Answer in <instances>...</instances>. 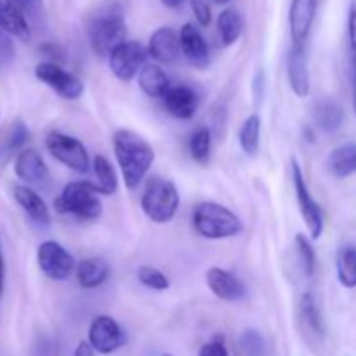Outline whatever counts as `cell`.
Listing matches in <instances>:
<instances>
[{
  "instance_id": "1",
  "label": "cell",
  "mask_w": 356,
  "mask_h": 356,
  "mask_svg": "<svg viewBox=\"0 0 356 356\" xmlns=\"http://www.w3.org/2000/svg\"><path fill=\"white\" fill-rule=\"evenodd\" d=\"M113 152L125 186L129 190L138 188L155 162L153 146L138 132L118 129L113 134Z\"/></svg>"
},
{
  "instance_id": "2",
  "label": "cell",
  "mask_w": 356,
  "mask_h": 356,
  "mask_svg": "<svg viewBox=\"0 0 356 356\" xmlns=\"http://www.w3.org/2000/svg\"><path fill=\"white\" fill-rule=\"evenodd\" d=\"M86 31L90 49L99 58L110 56L117 45L125 42L127 35V24L122 7L118 3H104L94 9L86 21Z\"/></svg>"
},
{
  "instance_id": "3",
  "label": "cell",
  "mask_w": 356,
  "mask_h": 356,
  "mask_svg": "<svg viewBox=\"0 0 356 356\" xmlns=\"http://www.w3.org/2000/svg\"><path fill=\"white\" fill-rule=\"evenodd\" d=\"M193 229L207 240H226L240 235L242 219L218 202H200L191 212Z\"/></svg>"
},
{
  "instance_id": "4",
  "label": "cell",
  "mask_w": 356,
  "mask_h": 356,
  "mask_svg": "<svg viewBox=\"0 0 356 356\" xmlns=\"http://www.w3.org/2000/svg\"><path fill=\"white\" fill-rule=\"evenodd\" d=\"M54 209L59 214L75 216L82 221H97L103 216V202L90 181H72L56 197Z\"/></svg>"
},
{
  "instance_id": "5",
  "label": "cell",
  "mask_w": 356,
  "mask_h": 356,
  "mask_svg": "<svg viewBox=\"0 0 356 356\" xmlns=\"http://www.w3.org/2000/svg\"><path fill=\"white\" fill-rule=\"evenodd\" d=\"M181 197L176 184L163 177H152L141 195V211L155 225L172 221L179 209Z\"/></svg>"
},
{
  "instance_id": "6",
  "label": "cell",
  "mask_w": 356,
  "mask_h": 356,
  "mask_svg": "<svg viewBox=\"0 0 356 356\" xmlns=\"http://www.w3.org/2000/svg\"><path fill=\"white\" fill-rule=\"evenodd\" d=\"M45 148L59 163L68 167L73 172L87 174L92 169V160L86 145L75 136L65 134L61 131L49 132L45 138Z\"/></svg>"
},
{
  "instance_id": "7",
  "label": "cell",
  "mask_w": 356,
  "mask_h": 356,
  "mask_svg": "<svg viewBox=\"0 0 356 356\" xmlns=\"http://www.w3.org/2000/svg\"><path fill=\"white\" fill-rule=\"evenodd\" d=\"M291 177L292 186H294L296 191V200H298L299 212H301V218L306 222L309 238L318 240L323 235L325 219H323L322 207H320V204L313 198L312 191H309L308 183H306V176L302 172L301 163L298 162V159L291 160Z\"/></svg>"
},
{
  "instance_id": "8",
  "label": "cell",
  "mask_w": 356,
  "mask_h": 356,
  "mask_svg": "<svg viewBox=\"0 0 356 356\" xmlns=\"http://www.w3.org/2000/svg\"><path fill=\"white\" fill-rule=\"evenodd\" d=\"M148 49L136 40H125L113 49L108 56V65L115 79L129 83L148 65Z\"/></svg>"
},
{
  "instance_id": "9",
  "label": "cell",
  "mask_w": 356,
  "mask_h": 356,
  "mask_svg": "<svg viewBox=\"0 0 356 356\" xmlns=\"http://www.w3.org/2000/svg\"><path fill=\"white\" fill-rule=\"evenodd\" d=\"M37 263L42 273L54 282L68 280L76 270L75 257L56 240H45L38 245Z\"/></svg>"
},
{
  "instance_id": "10",
  "label": "cell",
  "mask_w": 356,
  "mask_h": 356,
  "mask_svg": "<svg viewBox=\"0 0 356 356\" xmlns=\"http://www.w3.org/2000/svg\"><path fill=\"white\" fill-rule=\"evenodd\" d=\"M35 76H37L42 83L51 87V89L54 90L59 97H63V99L76 101L82 97L83 90H86L82 80L76 75H73L72 72L63 68L59 63H38V65L35 66Z\"/></svg>"
},
{
  "instance_id": "11",
  "label": "cell",
  "mask_w": 356,
  "mask_h": 356,
  "mask_svg": "<svg viewBox=\"0 0 356 356\" xmlns=\"http://www.w3.org/2000/svg\"><path fill=\"white\" fill-rule=\"evenodd\" d=\"M96 353L110 355L125 344V332L110 315H97L89 325V341Z\"/></svg>"
},
{
  "instance_id": "12",
  "label": "cell",
  "mask_w": 356,
  "mask_h": 356,
  "mask_svg": "<svg viewBox=\"0 0 356 356\" xmlns=\"http://www.w3.org/2000/svg\"><path fill=\"white\" fill-rule=\"evenodd\" d=\"M14 174L26 186L45 188L51 183V172L40 153L33 148H24L14 160Z\"/></svg>"
},
{
  "instance_id": "13",
  "label": "cell",
  "mask_w": 356,
  "mask_h": 356,
  "mask_svg": "<svg viewBox=\"0 0 356 356\" xmlns=\"http://www.w3.org/2000/svg\"><path fill=\"white\" fill-rule=\"evenodd\" d=\"M205 282H207V287L211 289L212 294L221 301L236 302L245 299L247 296V285L243 284L242 278L236 277L232 271L225 270V268H209L207 273H205Z\"/></svg>"
},
{
  "instance_id": "14",
  "label": "cell",
  "mask_w": 356,
  "mask_h": 356,
  "mask_svg": "<svg viewBox=\"0 0 356 356\" xmlns=\"http://www.w3.org/2000/svg\"><path fill=\"white\" fill-rule=\"evenodd\" d=\"M163 108L170 117L177 120H191L200 108V96L186 83H177L169 89L162 99Z\"/></svg>"
},
{
  "instance_id": "15",
  "label": "cell",
  "mask_w": 356,
  "mask_h": 356,
  "mask_svg": "<svg viewBox=\"0 0 356 356\" xmlns=\"http://www.w3.org/2000/svg\"><path fill=\"white\" fill-rule=\"evenodd\" d=\"M287 79L292 92L298 97H308L312 92V76H309L308 52L306 44H292L287 54Z\"/></svg>"
},
{
  "instance_id": "16",
  "label": "cell",
  "mask_w": 356,
  "mask_h": 356,
  "mask_svg": "<svg viewBox=\"0 0 356 356\" xmlns=\"http://www.w3.org/2000/svg\"><path fill=\"white\" fill-rule=\"evenodd\" d=\"M148 54L155 59L159 65H176L181 52L179 33L169 26L156 28L148 40Z\"/></svg>"
},
{
  "instance_id": "17",
  "label": "cell",
  "mask_w": 356,
  "mask_h": 356,
  "mask_svg": "<svg viewBox=\"0 0 356 356\" xmlns=\"http://www.w3.org/2000/svg\"><path fill=\"white\" fill-rule=\"evenodd\" d=\"M181 52L191 66L198 70L207 68L211 63V49L202 31L193 23H186L179 30Z\"/></svg>"
},
{
  "instance_id": "18",
  "label": "cell",
  "mask_w": 356,
  "mask_h": 356,
  "mask_svg": "<svg viewBox=\"0 0 356 356\" xmlns=\"http://www.w3.org/2000/svg\"><path fill=\"white\" fill-rule=\"evenodd\" d=\"M318 0H292L289 9V26H291L292 44H306L315 23Z\"/></svg>"
},
{
  "instance_id": "19",
  "label": "cell",
  "mask_w": 356,
  "mask_h": 356,
  "mask_svg": "<svg viewBox=\"0 0 356 356\" xmlns=\"http://www.w3.org/2000/svg\"><path fill=\"white\" fill-rule=\"evenodd\" d=\"M13 195L16 204L30 218L33 225L40 226V228H47L51 225V211H49L44 198L33 188L26 186V184H16L13 188Z\"/></svg>"
},
{
  "instance_id": "20",
  "label": "cell",
  "mask_w": 356,
  "mask_h": 356,
  "mask_svg": "<svg viewBox=\"0 0 356 356\" xmlns=\"http://www.w3.org/2000/svg\"><path fill=\"white\" fill-rule=\"evenodd\" d=\"M0 28L10 37L28 42L31 38L30 24L16 0H0Z\"/></svg>"
},
{
  "instance_id": "21",
  "label": "cell",
  "mask_w": 356,
  "mask_h": 356,
  "mask_svg": "<svg viewBox=\"0 0 356 356\" xmlns=\"http://www.w3.org/2000/svg\"><path fill=\"white\" fill-rule=\"evenodd\" d=\"M111 268L103 257H86L76 263L75 277L76 282L86 291L101 287L110 278Z\"/></svg>"
},
{
  "instance_id": "22",
  "label": "cell",
  "mask_w": 356,
  "mask_h": 356,
  "mask_svg": "<svg viewBox=\"0 0 356 356\" xmlns=\"http://www.w3.org/2000/svg\"><path fill=\"white\" fill-rule=\"evenodd\" d=\"M344 118L346 115H344L343 106L332 97H322L316 101L315 108H313V122L320 131L327 132V134L339 131L344 124Z\"/></svg>"
},
{
  "instance_id": "23",
  "label": "cell",
  "mask_w": 356,
  "mask_h": 356,
  "mask_svg": "<svg viewBox=\"0 0 356 356\" xmlns=\"http://www.w3.org/2000/svg\"><path fill=\"white\" fill-rule=\"evenodd\" d=\"M138 83L143 92L152 99H163L172 87L165 70L156 63H148L138 75Z\"/></svg>"
},
{
  "instance_id": "24",
  "label": "cell",
  "mask_w": 356,
  "mask_h": 356,
  "mask_svg": "<svg viewBox=\"0 0 356 356\" xmlns=\"http://www.w3.org/2000/svg\"><path fill=\"white\" fill-rule=\"evenodd\" d=\"M327 170L336 179H346L356 174V143H344L327 156Z\"/></svg>"
},
{
  "instance_id": "25",
  "label": "cell",
  "mask_w": 356,
  "mask_h": 356,
  "mask_svg": "<svg viewBox=\"0 0 356 356\" xmlns=\"http://www.w3.org/2000/svg\"><path fill=\"white\" fill-rule=\"evenodd\" d=\"M92 172L96 181H94V186H96L97 193L99 195H115L118 190V174L115 170L113 163L106 159L104 155H96L92 159Z\"/></svg>"
},
{
  "instance_id": "26",
  "label": "cell",
  "mask_w": 356,
  "mask_h": 356,
  "mask_svg": "<svg viewBox=\"0 0 356 356\" xmlns=\"http://www.w3.org/2000/svg\"><path fill=\"white\" fill-rule=\"evenodd\" d=\"M218 31L225 47H229L235 42H238V38L243 33L242 14L236 9H233V7L222 10L218 17Z\"/></svg>"
},
{
  "instance_id": "27",
  "label": "cell",
  "mask_w": 356,
  "mask_h": 356,
  "mask_svg": "<svg viewBox=\"0 0 356 356\" xmlns=\"http://www.w3.org/2000/svg\"><path fill=\"white\" fill-rule=\"evenodd\" d=\"M261 117L257 113L249 115L243 120L242 127L238 131V143L240 148L245 155L256 156L259 153L261 146Z\"/></svg>"
},
{
  "instance_id": "28",
  "label": "cell",
  "mask_w": 356,
  "mask_h": 356,
  "mask_svg": "<svg viewBox=\"0 0 356 356\" xmlns=\"http://www.w3.org/2000/svg\"><path fill=\"white\" fill-rule=\"evenodd\" d=\"M299 313H301L302 322L306 323V327H308L315 336H325V323H323L322 312H320L315 296H313L312 292H305V294L301 296V299H299Z\"/></svg>"
},
{
  "instance_id": "29",
  "label": "cell",
  "mask_w": 356,
  "mask_h": 356,
  "mask_svg": "<svg viewBox=\"0 0 356 356\" xmlns=\"http://www.w3.org/2000/svg\"><path fill=\"white\" fill-rule=\"evenodd\" d=\"M337 280L344 289H356V247L344 245L337 254Z\"/></svg>"
},
{
  "instance_id": "30",
  "label": "cell",
  "mask_w": 356,
  "mask_h": 356,
  "mask_svg": "<svg viewBox=\"0 0 356 356\" xmlns=\"http://www.w3.org/2000/svg\"><path fill=\"white\" fill-rule=\"evenodd\" d=\"M188 149H190L191 159L200 165H207L212 153V134L209 127H197L190 136L188 141Z\"/></svg>"
},
{
  "instance_id": "31",
  "label": "cell",
  "mask_w": 356,
  "mask_h": 356,
  "mask_svg": "<svg viewBox=\"0 0 356 356\" xmlns=\"http://www.w3.org/2000/svg\"><path fill=\"white\" fill-rule=\"evenodd\" d=\"M30 138L31 134H30V129L26 127V124L21 120H16L13 125H10L9 132H7L6 141H3L0 153H2V155H13V153L23 152L24 146H26L28 141H30Z\"/></svg>"
},
{
  "instance_id": "32",
  "label": "cell",
  "mask_w": 356,
  "mask_h": 356,
  "mask_svg": "<svg viewBox=\"0 0 356 356\" xmlns=\"http://www.w3.org/2000/svg\"><path fill=\"white\" fill-rule=\"evenodd\" d=\"M296 249H298V257L302 275L306 278H312L316 271V252L312 240L306 235H302V233H298L296 235Z\"/></svg>"
},
{
  "instance_id": "33",
  "label": "cell",
  "mask_w": 356,
  "mask_h": 356,
  "mask_svg": "<svg viewBox=\"0 0 356 356\" xmlns=\"http://www.w3.org/2000/svg\"><path fill=\"white\" fill-rule=\"evenodd\" d=\"M138 280L145 285L146 289H152L156 292H165L170 289V280L163 271H160L159 268L148 266V264H143L138 268Z\"/></svg>"
},
{
  "instance_id": "34",
  "label": "cell",
  "mask_w": 356,
  "mask_h": 356,
  "mask_svg": "<svg viewBox=\"0 0 356 356\" xmlns=\"http://www.w3.org/2000/svg\"><path fill=\"white\" fill-rule=\"evenodd\" d=\"M240 350L243 356H268V346L263 334L257 329H245L240 334Z\"/></svg>"
},
{
  "instance_id": "35",
  "label": "cell",
  "mask_w": 356,
  "mask_h": 356,
  "mask_svg": "<svg viewBox=\"0 0 356 356\" xmlns=\"http://www.w3.org/2000/svg\"><path fill=\"white\" fill-rule=\"evenodd\" d=\"M348 40H350L351 73H356V0H351L348 10Z\"/></svg>"
},
{
  "instance_id": "36",
  "label": "cell",
  "mask_w": 356,
  "mask_h": 356,
  "mask_svg": "<svg viewBox=\"0 0 356 356\" xmlns=\"http://www.w3.org/2000/svg\"><path fill=\"white\" fill-rule=\"evenodd\" d=\"M14 56H16V47H14L13 38L0 28V66L10 65L14 61Z\"/></svg>"
},
{
  "instance_id": "37",
  "label": "cell",
  "mask_w": 356,
  "mask_h": 356,
  "mask_svg": "<svg viewBox=\"0 0 356 356\" xmlns=\"http://www.w3.org/2000/svg\"><path fill=\"white\" fill-rule=\"evenodd\" d=\"M191 10H193V16L197 19V23L202 28H207L212 21V10L209 7V3L205 0H190Z\"/></svg>"
},
{
  "instance_id": "38",
  "label": "cell",
  "mask_w": 356,
  "mask_h": 356,
  "mask_svg": "<svg viewBox=\"0 0 356 356\" xmlns=\"http://www.w3.org/2000/svg\"><path fill=\"white\" fill-rule=\"evenodd\" d=\"M198 356H229V351H228V346H226L225 339L218 336L200 348Z\"/></svg>"
},
{
  "instance_id": "39",
  "label": "cell",
  "mask_w": 356,
  "mask_h": 356,
  "mask_svg": "<svg viewBox=\"0 0 356 356\" xmlns=\"http://www.w3.org/2000/svg\"><path fill=\"white\" fill-rule=\"evenodd\" d=\"M17 6L23 9V13L30 17H40L44 13V2L42 0H16Z\"/></svg>"
},
{
  "instance_id": "40",
  "label": "cell",
  "mask_w": 356,
  "mask_h": 356,
  "mask_svg": "<svg viewBox=\"0 0 356 356\" xmlns=\"http://www.w3.org/2000/svg\"><path fill=\"white\" fill-rule=\"evenodd\" d=\"M252 92H254V99L256 103H261V99L264 97V72L259 70L254 76V83H252Z\"/></svg>"
},
{
  "instance_id": "41",
  "label": "cell",
  "mask_w": 356,
  "mask_h": 356,
  "mask_svg": "<svg viewBox=\"0 0 356 356\" xmlns=\"http://www.w3.org/2000/svg\"><path fill=\"white\" fill-rule=\"evenodd\" d=\"M42 51L45 52V56H49V61L51 63H58V61H63L65 59V52H63V49L59 47V45H54V44H45L42 45Z\"/></svg>"
},
{
  "instance_id": "42",
  "label": "cell",
  "mask_w": 356,
  "mask_h": 356,
  "mask_svg": "<svg viewBox=\"0 0 356 356\" xmlns=\"http://www.w3.org/2000/svg\"><path fill=\"white\" fill-rule=\"evenodd\" d=\"M3 289H6V257H3L2 242H0V301H2Z\"/></svg>"
},
{
  "instance_id": "43",
  "label": "cell",
  "mask_w": 356,
  "mask_h": 356,
  "mask_svg": "<svg viewBox=\"0 0 356 356\" xmlns=\"http://www.w3.org/2000/svg\"><path fill=\"white\" fill-rule=\"evenodd\" d=\"M73 356H94V350H92V346L87 343V341H82V343L76 346L75 355Z\"/></svg>"
},
{
  "instance_id": "44",
  "label": "cell",
  "mask_w": 356,
  "mask_h": 356,
  "mask_svg": "<svg viewBox=\"0 0 356 356\" xmlns=\"http://www.w3.org/2000/svg\"><path fill=\"white\" fill-rule=\"evenodd\" d=\"M160 2H162V6H165L167 9H181L186 0H160Z\"/></svg>"
},
{
  "instance_id": "45",
  "label": "cell",
  "mask_w": 356,
  "mask_h": 356,
  "mask_svg": "<svg viewBox=\"0 0 356 356\" xmlns=\"http://www.w3.org/2000/svg\"><path fill=\"white\" fill-rule=\"evenodd\" d=\"M351 75H353V108L356 115V73H351Z\"/></svg>"
},
{
  "instance_id": "46",
  "label": "cell",
  "mask_w": 356,
  "mask_h": 356,
  "mask_svg": "<svg viewBox=\"0 0 356 356\" xmlns=\"http://www.w3.org/2000/svg\"><path fill=\"white\" fill-rule=\"evenodd\" d=\"M216 2H218V3H228V2H232V0H216Z\"/></svg>"
},
{
  "instance_id": "47",
  "label": "cell",
  "mask_w": 356,
  "mask_h": 356,
  "mask_svg": "<svg viewBox=\"0 0 356 356\" xmlns=\"http://www.w3.org/2000/svg\"><path fill=\"white\" fill-rule=\"evenodd\" d=\"M160 356H172L170 353H163V355H160Z\"/></svg>"
}]
</instances>
